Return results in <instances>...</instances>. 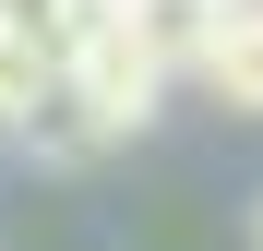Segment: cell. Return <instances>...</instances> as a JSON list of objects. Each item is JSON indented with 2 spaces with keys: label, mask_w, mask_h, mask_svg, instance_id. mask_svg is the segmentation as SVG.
<instances>
[{
  "label": "cell",
  "mask_w": 263,
  "mask_h": 251,
  "mask_svg": "<svg viewBox=\"0 0 263 251\" xmlns=\"http://www.w3.org/2000/svg\"><path fill=\"white\" fill-rule=\"evenodd\" d=\"M60 84H72V96L108 120V144H132V132L156 120V96H167L180 72H167V60L144 48V36H132V0H120V12H108L96 36H84V48H72V72H60Z\"/></svg>",
  "instance_id": "cell-1"
},
{
  "label": "cell",
  "mask_w": 263,
  "mask_h": 251,
  "mask_svg": "<svg viewBox=\"0 0 263 251\" xmlns=\"http://www.w3.org/2000/svg\"><path fill=\"white\" fill-rule=\"evenodd\" d=\"M203 96L215 108H239V120H263V0H239V12H228V36H215V48H203Z\"/></svg>",
  "instance_id": "cell-2"
},
{
  "label": "cell",
  "mask_w": 263,
  "mask_h": 251,
  "mask_svg": "<svg viewBox=\"0 0 263 251\" xmlns=\"http://www.w3.org/2000/svg\"><path fill=\"white\" fill-rule=\"evenodd\" d=\"M228 12L239 0H132V36H144L167 72H203V48L228 36Z\"/></svg>",
  "instance_id": "cell-3"
},
{
  "label": "cell",
  "mask_w": 263,
  "mask_h": 251,
  "mask_svg": "<svg viewBox=\"0 0 263 251\" xmlns=\"http://www.w3.org/2000/svg\"><path fill=\"white\" fill-rule=\"evenodd\" d=\"M24 144L48 156V167H96V156H108V120H96V108H84L72 84H60V96L36 108V132H24Z\"/></svg>",
  "instance_id": "cell-4"
},
{
  "label": "cell",
  "mask_w": 263,
  "mask_h": 251,
  "mask_svg": "<svg viewBox=\"0 0 263 251\" xmlns=\"http://www.w3.org/2000/svg\"><path fill=\"white\" fill-rule=\"evenodd\" d=\"M60 96V60H36V48H12L0 36V132H36V108Z\"/></svg>",
  "instance_id": "cell-5"
},
{
  "label": "cell",
  "mask_w": 263,
  "mask_h": 251,
  "mask_svg": "<svg viewBox=\"0 0 263 251\" xmlns=\"http://www.w3.org/2000/svg\"><path fill=\"white\" fill-rule=\"evenodd\" d=\"M251 251H263V216H251Z\"/></svg>",
  "instance_id": "cell-6"
}]
</instances>
